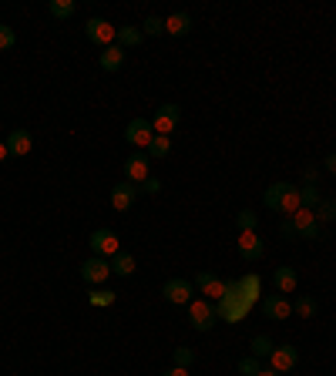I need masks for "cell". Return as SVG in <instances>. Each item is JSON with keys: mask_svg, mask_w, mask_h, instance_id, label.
<instances>
[{"mask_svg": "<svg viewBox=\"0 0 336 376\" xmlns=\"http://www.w3.org/2000/svg\"><path fill=\"white\" fill-rule=\"evenodd\" d=\"M148 158H152V162H162V158H168V151H172V138L168 135H155L152 138V145H148Z\"/></svg>", "mask_w": 336, "mask_h": 376, "instance_id": "24", "label": "cell"}, {"mask_svg": "<svg viewBox=\"0 0 336 376\" xmlns=\"http://www.w3.org/2000/svg\"><path fill=\"white\" fill-rule=\"evenodd\" d=\"M141 192H145V195H158V192H162V181H158V179H148L145 185H141Z\"/></svg>", "mask_w": 336, "mask_h": 376, "instance_id": "36", "label": "cell"}, {"mask_svg": "<svg viewBox=\"0 0 336 376\" xmlns=\"http://www.w3.org/2000/svg\"><path fill=\"white\" fill-rule=\"evenodd\" d=\"M195 289H199L202 296H209V299H222L226 296V283L215 272H199L195 275Z\"/></svg>", "mask_w": 336, "mask_h": 376, "instance_id": "15", "label": "cell"}, {"mask_svg": "<svg viewBox=\"0 0 336 376\" xmlns=\"http://www.w3.org/2000/svg\"><path fill=\"white\" fill-rule=\"evenodd\" d=\"M31 148H34V135L27 128H17V131L7 135V155L11 158H24V155H31Z\"/></svg>", "mask_w": 336, "mask_h": 376, "instance_id": "14", "label": "cell"}, {"mask_svg": "<svg viewBox=\"0 0 336 376\" xmlns=\"http://www.w3.org/2000/svg\"><path fill=\"white\" fill-rule=\"evenodd\" d=\"M239 289H243V296L249 302L259 299V275H245V279H239Z\"/></svg>", "mask_w": 336, "mask_h": 376, "instance_id": "29", "label": "cell"}, {"mask_svg": "<svg viewBox=\"0 0 336 376\" xmlns=\"http://www.w3.org/2000/svg\"><path fill=\"white\" fill-rule=\"evenodd\" d=\"M0 162H7V141H0Z\"/></svg>", "mask_w": 336, "mask_h": 376, "instance_id": "40", "label": "cell"}, {"mask_svg": "<svg viewBox=\"0 0 336 376\" xmlns=\"http://www.w3.org/2000/svg\"><path fill=\"white\" fill-rule=\"evenodd\" d=\"M235 226H239V232H256L259 219H256V212L252 209H243L239 215H235Z\"/></svg>", "mask_w": 336, "mask_h": 376, "instance_id": "30", "label": "cell"}, {"mask_svg": "<svg viewBox=\"0 0 336 376\" xmlns=\"http://www.w3.org/2000/svg\"><path fill=\"white\" fill-rule=\"evenodd\" d=\"M47 11H51V17H58V20H67V17H75L77 4L75 0H51Z\"/></svg>", "mask_w": 336, "mask_h": 376, "instance_id": "25", "label": "cell"}, {"mask_svg": "<svg viewBox=\"0 0 336 376\" xmlns=\"http://www.w3.org/2000/svg\"><path fill=\"white\" fill-rule=\"evenodd\" d=\"M179 121H182V108H179V105H162L158 111H155V118H152L155 135H168V138H172V131L179 128Z\"/></svg>", "mask_w": 336, "mask_h": 376, "instance_id": "8", "label": "cell"}, {"mask_svg": "<svg viewBox=\"0 0 336 376\" xmlns=\"http://www.w3.org/2000/svg\"><path fill=\"white\" fill-rule=\"evenodd\" d=\"M316 309H320V306H316V299H313V296H299V299L292 302V313H296L299 319H313V316H316Z\"/></svg>", "mask_w": 336, "mask_h": 376, "instance_id": "26", "label": "cell"}, {"mask_svg": "<svg viewBox=\"0 0 336 376\" xmlns=\"http://www.w3.org/2000/svg\"><path fill=\"white\" fill-rule=\"evenodd\" d=\"M262 316L283 323V319L292 316V302L286 296H262Z\"/></svg>", "mask_w": 336, "mask_h": 376, "instance_id": "13", "label": "cell"}, {"mask_svg": "<svg viewBox=\"0 0 336 376\" xmlns=\"http://www.w3.org/2000/svg\"><path fill=\"white\" fill-rule=\"evenodd\" d=\"M279 232H283V239H296V228H292V219H286Z\"/></svg>", "mask_w": 336, "mask_h": 376, "instance_id": "37", "label": "cell"}, {"mask_svg": "<svg viewBox=\"0 0 336 376\" xmlns=\"http://www.w3.org/2000/svg\"><path fill=\"white\" fill-rule=\"evenodd\" d=\"M188 30H192V14H188V11H179V14L165 17V34L168 37H185Z\"/></svg>", "mask_w": 336, "mask_h": 376, "instance_id": "17", "label": "cell"}, {"mask_svg": "<svg viewBox=\"0 0 336 376\" xmlns=\"http://www.w3.org/2000/svg\"><path fill=\"white\" fill-rule=\"evenodd\" d=\"M262 252H266V245H262V239L256 232H243V235H239V256H243L245 262L262 259Z\"/></svg>", "mask_w": 336, "mask_h": 376, "instance_id": "16", "label": "cell"}, {"mask_svg": "<svg viewBox=\"0 0 336 376\" xmlns=\"http://www.w3.org/2000/svg\"><path fill=\"white\" fill-rule=\"evenodd\" d=\"M141 34H148V37H162V34H165V17H145Z\"/></svg>", "mask_w": 336, "mask_h": 376, "instance_id": "31", "label": "cell"}, {"mask_svg": "<svg viewBox=\"0 0 336 376\" xmlns=\"http://www.w3.org/2000/svg\"><path fill=\"white\" fill-rule=\"evenodd\" d=\"M188 319L199 332H209L219 323V309H215L212 299H192L188 302Z\"/></svg>", "mask_w": 336, "mask_h": 376, "instance_id": "2", "label": "cell"}, {"mask_svg": "<svg viewBox=\"0 0 336 376\" xmlns=\"http://www.w3.org/2000/svg\"><path fill=\"white\" fill-rule=\"evenodd\" d=\"M215 309H219V319H229V323H239V319L252 309V302L243 296V289L239 283H226V296L215 302Z\"/></svg>", "mask_w": 336, "mask_h": 376, "instance_id": "1", "label": "cell"}, {"mask_svg": "<svg viewBox=\"0 0 336 376\" xmlns=\"http://www.w3.org/2000/svg\"><path fill=\"white\" fill-rule=\"evenodd\" d=\"M138 192H141V185L118 181V185L111 188V209H115V212H131V205L138 202Z\"/></svg>", "mask_w": 336, "mask_h": 376, "instance_id": "10", "label": "cell"}, {"mask_svg": "<svg viewBox=\"0 0 336 376\" xmlns=\"http://www.w3.org/2000/svg\"><path fill=\"white\" fill-rule=\"evenodd\" d=\"M88 242H91V252L94 256H101V259H115L118 252H122V249H118L122 242H118V235H115L111 228H94Z\"/></svg>", "mask_w": 336, "mask_h": 376, "instance_id": "7", "label": "cell"}, {"mask_svg": "<svg viewBox=\"0 0 336 376\" xmlns=\"http://www.w3.org/2000/svg\"><path fill=\"white\" fill-rule=\"evenodd\" d=\"M84 34H88V41H91V44H98L101 51H105V47L115 44L118 27H115V24H108L105 17H91V20L84 24Z\"/></svg>", "mask_w": 336, "mask_h": 376, "instance_id": "5", "label": "cell"}, {"mask_svg": "<svg viewBox=\"0 0 336 376\" xmlns=\"http://www.w3.org/2000/svg\"><path fill=\"white\" fill-rule=\"evenodd\" d=\"M259 376H279V373H276V370H262Z\"/></svg>", "mask_w": 336, "mask_h": 376, "instance_id": "41", "label": "cell"}, {"mask_svg": "<svg viewBox=\"0 0 336 376\" xmlns=\"http://www.w3.org/2000/svg\"><path fill=\"white\" fill-rule=\"evenodd\" d=\"M172 360H175V366H185V370H188V366L195 363V349L179 346V349H175V353H172Z\"/></svg>", "mask_w": 336, "mask_h": 376, "instance_id": "32", "label": "cell"}, {"mask_svg": "<svg viewBox=\"0 0 336 376\" xmlns=\"http://www.w3.org/2000/svg\"><path fill=\"white\" fill-rule=\"evenodd\" d=\"M111 275H122V279L135 275V256L131 252H118V256L111 259Z\"/></svg>", "mask_w": 336, "mask_h": 376, "instance_id": "21", "label": "cell"}, {"mask_svg": "<svg viewBox=\"0 0 336 376\" xmlns=\"http://www.w3.org/2000/svg\"><path fill=\"white\" fill-rule=\"evenodd\" d=\"M148 179H152V158H148V151H135V155H128V158H124V181H131V185H145Z\"/></svg>", "mask_w": 336, "mask_h": 376, "instance_id": "3", "label": "cell"}, {"mask_svg": "<svg viewBox=\"0 0 336 376\" xmlns=\"http://www.w3.org/2000/svg\"><path fill=\"white\" fill-rule=\"evenodd\" d=\"M292 228H296V235L306 242H316L320 239V222H316V212L309 209H299L292 215Z\"/></svg>", "mask_w": 336, "mask_h": 376, "instance_id": "12", "label": "cell"}, {"mask_svg": "<svg viewBox=\"0 0 336 376\" xmlns=\"http://www.w3.org/2000/svg\"><path fill=\"white\" fill-rule=\"evenodd\" d=\"M81 279L88 283V286H101L111 279V259H101V256H91L81 262Z\"/></svg>", "mask_w": 336, "mask_h": 376, "instance_id": "6", "label": "cell"}, {"mask_svg": "<svg viewBox=\"0 0 336 376\" xmlns=\"http://www.w3.org/2000/svg\"><path fill=\"white\" fill-rule=\"evenodd\" d=\"M286 188H290V181H276V185H269L266 195H262V205H266L269 212H279V202H283V195H286Z\"/></svg>", "mask_w": 336, "mask_h": 376, "instance_id": "22", "label": "cell"}, {"mask_svg": "<svg viewBox=\"0 0 336 376\" xmlns=\"http://www.w3.org/2000/svg\"><path fill=\"white\" fill-rule=\"evenodd\" d=\"M252 353H249V356H256V360H269V353H273L276 349V343L273 339H269V336H256V339H252Z\"/></svg>", "mask_w": 336, "mask_h": 376, "instance_id": "27", "label": "cell"}, {"mask_svg": "<svg viewBox=\"0 0 336 376\" xmlns=\"http://www.w3.org/2000/svg\"><path fill=\"white\" fill-rule=\"evenodd\" d=\"M155 138V128H152V118H131L128 121V128H124V141L128 145H135L138 151H145L152 145Z\"/></svg>", "mask_w": 336, "mask_h": 376, "instance_id": "4", "label": "cell"}, {"mask_svg": "<svg viewBox=\"0 0 336 376\" xmlns=\"http://www.w3.org/2000/svg\"><path fill=\"white\" fill-rule=\"evenodd\" d=\"M239 373H243V376H259L262 373V363L256 360V356H243V360H239Z\"/></svg>", "mask_w": 336, "mask_h": 376, "instance_id": "33", "label": "cell"}, {"mask_svg": "<svg viewBox=\"0 0 336 376\" xmlns=\"http://www.w3.org/2000/svg\"><path fill=\"white\" fill-rule=\"evenodd\" d=\"M296 269H290V266H279V269L273 272V286L276 292H283V296H290V292H296Z\"/></svg>", "mask_w": 336, "mask_h": 376, "instance_id": "18", "label": "cell"}, {"mask_svg": "<svg viewBox=\"0 0 336 376\" xmlns=\"http://www.w3.org/2000/svg\"><path fill=\"white\" fill-rule=\"evenodd\" d=\"M91 302L94 306H111V302H115V292H108V289H94Z\"/></svg>", "mask_w": 336, "mask_h": 376, "instance_id": "35", "label": "cell"}, {"mask_svg": "<svg viewBox=\"0 0 336 376\" xmlns=\"http://www.w3.org/2000/svg\"><path fill=\"white\" fill-rule=\"evenodd\" d=\"M316 222H336V198H323L316 205Z\"/></svg>", "mask_w": 336, "mask_h": 376, "instance_id": "28", "label": "cell"}, {"mask_svg": "<svg viewBox=\"0 0 336 376\" xmlns=\"http://www.w3.org/2000/svg\"><path fill=\"white\" fill-rule=\"evenodd\" d=\"M296 363H299V349L290 343H283L269 353V370H276V373H290V370H296Z\"/></svg>", "mask_w": 336, "mask_h": 376, "instance_id": "11", "label": "cell"}, {"mask_svg": "<svg viewBox=\"0 0 336 376\" xmlns=\"http://www.w3.org/2000/svg\"><path fill=\"white\" fill-rule=\"evenodd\" d=\"M165 376H192L185 366H172V370H165Z\"/></svg>", "mask_w": 336, "mask_h": 376, "instance_id": "39", "label": "cell"}, {"mask_svg": "<svg viewBox=\"0 0 336 376\" xmlns=\"http://www.w3.org/2000/svg\"><path fill=\"white\" fill-rule=\"evenodd\" d=\"M98 64H101V71H118V67L124 64V47H118V44L105 47L101 58H98Z\"/></svg>", "mask_w": 336, "mask_h": 376, "instance_id": "19", "label": "cell"}, {"mask_svg": "<svg viewBox=\"0 0 336 376\" xmlns=\"http://www.w3.org/2000/svg\"><path fill=\"white\" fill-rule=\"evenodd\" d=\"M141 37H145V34H141V27H131V24H124V27H118V37H115V44L128 51V47H138V44H141Z\"/></svg>", "mask_w": 336, "mask_h": 376, "instance_id": "23", "label": "cell"}, {"mask_svg": "<svg viewBox=\"0 0 336 376\" xmlns=\"http://www.w3.org/2000/svg\"><path fill=\"white\" fill-rule=\"evenodd\" d=\"M323 168H326L330 175H336V155H326V162H323Z\"/></svg>", "mask_w": 336, "mask_h": 376, "instance_id": "38", "label": "cell"}, {"mask_svg": "<svg viewBox=\"0 0 336 376\" xmlns=\"http://www.w3.org/2000/svg\"><path fill=\"white\" fill-rule=\"evenodd\" d=\"M299 209H303V195H299V188H296V185H290V188H286V195H283V202H279V212H283L286 219H292Z\"/></svg>", "mask_w": 336, "mask_h": 376, "instance_id": "20", "label": "cell"}, {"mask_svg": "<svg viewBox=\"0 0 336 376\" xmlns=\"http://www.w3.org/2000/svg\"><path fill=\"white\" fill-rule=\"evenodd\" d=\"M17 44V34L14 27H7V24H0V51H11Z\"/></svg>", "mask_w": 336, "mask_h": 376, "instance_id": "34", "label": "cell"}, {"mask_svg": "<svg viewBox=\"0 0 336 376\" xmlns=\"http://www.w3.org/2000/svg\"><path fill=\"white\" fill-rule=\"evenodd\" d=\"M162 296L168 302H175V306H188V302L195 299V283H188V279H168L165 286H162Z\"/></svg>", "mask_w": 336, "mask_h": 376, "instance_id": "9", "label": "cell"}]
</instances>
